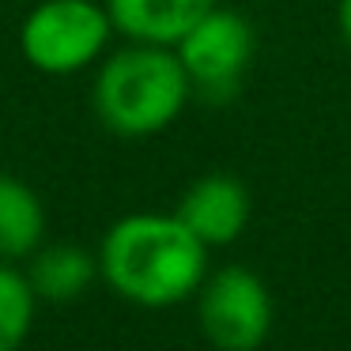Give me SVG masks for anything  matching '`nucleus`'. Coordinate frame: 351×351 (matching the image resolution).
<instances>
[{
    "label": "nucleus",
    "instance_id": "f257e3e1",
    "mask_svg": "<svg viewBox=\"0 0 351 351\" xmlns=\"http://www.w3.org/2000/svg\"><path fill=\"white\" fill-rule=\"evenodd\" d=\"M208 276V245L178 215H121L99 242V280L125 302L167 310L197 295Z\"/></svg>",
    "mask_w": 351,
    "mask_h": 351
},
{
    "label": "nucleus",
    "instance_id": "f03ea898",
    "mask_svg": "<svg viewBox=\"0 0 351 351\" xmlns=\"http://www.w3.org/2000/svg\"><path fill=\"white\" fill-rule=\"evenodd\" d=\"M193 99V84L174 46L129 42L99 61L91 106L114 136L144 140L170 129Z\"/></svg>",
    "mask_w": 351,
    "mask_h": 351
},
{
    "label": "nucleus",
    "instance_id": "7ed1b4c3",
    "mask_svg": "<svg viewBox=\"0 0 351 351\" xmlns=\"http://www.w3.org/2000/svg\"><path fill=\"white\" fill-rule=\"evenodd\" d=\"M114 34L99 0H42L19 27V53L42 76H76L106 57Z\"/></svg>",
    "mask_w": 351,
    "mask_h": 351
},
{
    "label": "nucleus",
    "instance_id": "20e7f679",
    "mask_svg": "<svg viewBox=\"0 0 351 351\" xmlns=\"http://www.w3.org/2000/svg\"><path fill=\"white\" fill-rule=\"evenodd\" d=\"M197 321L215 351H257L272 328V295L257 272L227 265L200 283Z\"/></svg>",
    "mask_w": 351,
    "mask_h": 351
},
{
    "label": "nucleus",
    "instance_id": "39448f33",
    "mask_svg": "<svg viewBox=\"0 0 351 351\" xmlns=\"http://www.w3.org/2000/svg\"><path fill=\"white\" fill-rule=\"evenodd\" d=\"M253 49H257V34L250 19L230 8H212L174 46V53L193 84V95L208 102H230L242 87Z\"/></svg>",
    "mask_w": 351,
    "mask_h": 351
},
{
    "label": "nucleus",
    "instance_id": "423d86ee",
    "mask_svg": "<svg viewBox=\"0 0 351 351\" xmlns=\"http://www.w3.org/2000/svg\"><path fill=\"white\" fill-rule=\"evenodd\" d=\"M253 212L250 189L234 174H204L182 193L178 200V219L212 250V245H230L245 230Z\"/></svg>",
    "mask_w": 351,
    "mask_h": 351
},
{
    "label": "nucleus",
    "instance_id": "0eeeda50",
    "mask_svg": "<svg viewBox=\"0 0 351 351\" xmlns=\"http://www.w3.org/2000/svg\"><path fill=\"white\" fill-rule=\"evenodd\" d=\"M114 31L129 42L178 46L219 0H102Z\"/></svg>",
    "mask_w": 351,
    "mask_h": 351
},
{
    "label": "nucleus",
    "instance_id": "6e6552de",
    "mask_svg": "<svg viewBox=\"0 0 351 351\" xmlns=\"http://www.w3.org/2000/svg\"><path fill=\"white\" fill-rule=\"evenodd\" d=\"M23 272L38 302H72L99 280V253H87L80 242H42Z\"/></svg>",
    "mask_w": 351,
    "mask_h": 351
},
{
    "label": "nucleus",
    "instance_id": "1a4fd4ad",
    "mask_svg": "<svg viewBox=\"0 0 351 351\" xmlns=\"http://www.w3.org/2000/svg\"><path fill=\"white\" fill-rule=\"evenodd\" d=\"M46 242V204L31 182L0 174V261H27Z\"/></svg>",
    "mask_w": 351,
    "mask_h": 351
},
{
    "label": "nucleus",
    "instance_id": "9d476101",
    "mask_svg": "<svg viewBox=\"0 0 351 351\" xmlns=\"http://www.w3.org/2000/svg\"><path fill=\"white\" fill-rule=\"evenodd\" d=\"M38 317V295L19 265L0 261V351H19Z\"/></svg>",
    "mask_w": 351,
    "mask_h": 351
},
{
    "label": "nucleus",
    "instance_id": "9b49d317",
    "mask_svg": "<svg viewBox=\"0 0 351 351\" xmlns=\"http://www.w3.org/2000/svg\"><path fill=\"white\" fill-rule=\"evenodd\" d=\"M340 34L351 46V0H340Z\"/></svg>",
    "mask_w": 351,
    "mask_h": 351
}]
</instances>
